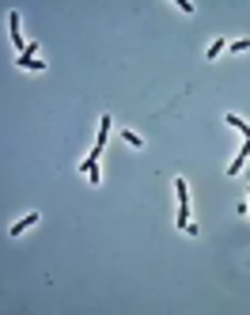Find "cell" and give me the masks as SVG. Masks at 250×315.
Listing matches in <instances>:
<instances>
[{
	"label": "cell",
	"instance_id": "6da1fadb",
	"mask_svg": "<svg viewBox=\"0 0 250 315\" xmlns=\"http://www.w3.org/2000/svg\"><path fill=\"white\" fill-rule=\"evenodd\" d=\"M174 194H178V228L190 232V190H186V179H174Z\"/></svg>",
	"mask_w": 250,
	"mask_h": 315
},
{
	"label": "cell",
	"instance_id": "7a4b0ae2",
	"mask_svg": "<svg viewBox=\"0 0 250 315\" xmlns=\"http://www.w3.org/2000/svg\"><path fill=\"white\" fill-rule=\"evenodd\" d=\"M8 27H12V42H16V46H19V53H23V50H27L31 42L23 38V23H19V16H16V12L8 16Z\"/></svg>",
	"mask_w": 250,
	"mask_h": 315
},
{
	"label": "cell",
	"instance_id": "3957f363",
	"mask_svg": "<svg viewBox=\"0 0 250 315\" xmlns=\"http://www.w3.org/2000/svg\"><path fill=\"white\" fill-rule=\"evenodd\" d=\"M35 224H38V213H27L23 221H16V224H12V232H8V236L16 239V236H23L27 228H35Z\"/></svg>",
	"mask_w": 250,
	"mask_h": 315
},
{
	"label": "cell",
	"instance_id": "277c9868",
	"mask_svg": "<svg viewBox=\"0 0 250 315\" xmlns=\"http://www.w3.org/2000/svg\"><path fill=\"white\" fill-rule=\"evenodd\" d=\"M246 160H250V137H246V145L239 148V156L231 160V167H227V175H239V171H242V163H246Z\"/></svg>",
	"mask_w": 250,
	"mask_h": 315
},
{
	"label": "cell",
	"instance_id": "5b68a950",
	"mask_svg": "<svg viewBox=\"0 0 250 315\" xmlns=\"http://www.w3.org/2000/svg\"><path fill=\"white\" fill-rule=\"evenodd\" d=\"M224 50H227V42H224V38H216V42H212V46L205 50V57H208V61H216V57H220Z\"/></svg>",
	"mask_w": 250,
	"mask_h": 315
},
{
	"label": "cell",
	"instance_id": "8992f818",
	"mask_svg": "<svg viewBox=\"0 0 250 315\" xmlns=\"http://www.w3.org/2000/svg\"><path fill=\"white\" fill-rule=\"evenodd\" d=\"M121 137H125V145H129V148H144V137H140V133H129V129H121Z\"/></svg>",
	"mask_w": 250,
	"mask_h": 315
},
{
	"label": "cell",
	"instance_id": "52a82bcc",
	"mask_svg": "<svg viewBox=\"0 0 250 315\" xmlns=\"http://www.w3.org/2000/svg\"><path fill=\"white\" fill-rule=\"evenodd\" d=\"M227 126H235V129H239L242 137H250V126H246V122L239 118V114H227Z\"/></svg>",
	"mask_w": 250,
	"mask_h": 315
},
{
	"label": "cell",
	"instance_id": "ba28073f",
	"mask_svg": "<svg viewBox=\"0 0 250 315\" xmlns=\"http://www.w3.org/2000/svg\"><path fill=\"white\" fill-rule=\"evenodd\" d=\"M19 68H46L38 57H19Z\"/></svg>",
	"mask_w": 250,
	"mask_h": 315
},
{
	"label": "cell",
	"instance_id": "9c48e42d",
	"mask_svg": "<svg viewBox=\"0 0 250 315\" xmlns=\"http://www.w3.org/2000/svg\"><path fill=\"white\" fill-rule=\"evenodd\" d=\"M242 50H250V38H239V42H231V53H242Z\"/></svg>",
	"mask_w": 250,
	"mask_h": 315
}]
</instances>
